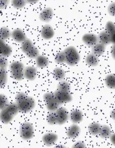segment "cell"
<instances>
[{
  "mask_svg": "<svg viewBox=\"0 0 115 148\" xmlns=\"http://www.w3.org/2000/svg\"><path fill=\"white\" fill-rule=\"evenodd\" d=\"M83 42L88 46H92L95 45L98 41L97 36L92 33H88L82 36Z\"/></svg>",
  "mask_w": 115,
  "mask_h": 148,
  "instance_id": "cell-14",
  "label": "cell"
},
{
  "mask_svg": "<svg viewBox=\"0 0 115 148\" xmlns=\"http://www.w3.org/2000/svg\"><path fill=\"white\" fill-rule=\"evenodd\" d=\"M105 31L110 35L112 38L113 43L115 42V25L113 22L109 21L107 22L105 27Z\"/></svg>",
  "mask_w": 115,
  "mask_h": 148,
  "instance_id": "cell-23",
  "label": "cell"
},
{
  "mask_svg": "<svg viewBox=\"0 0 115 148\" xmlns=\"http://www.w3.org/2000/svg\"><path fill=\"white\" fill-rule=\"evenodd\" d=\"M111 134V131L110 127L107 125H101L100 132L99 133L100 137L102 138H108L110 137Z\"/></svg>",
  "mask_w": 115,
  "mask_h": 148,
  "instance_id": "cell-26",
  "label": "cell"
},
{
  "mask_svg": "<svg viewBox=\"0 0 115 148\" xmlns=\"http://www.w3.org/2000/svg\"><path fill=\"white\" fill-rule=\"evenodd\" d=\"M69 118L73 123H79L82 122L83 119L82 112L79 110H73L69 114Z\"/></svg>",
  "mask_w": 115,
  "mask_h": 148,
  "instance_id": "cell-17",
  "label": "cell"
},
{
  "mask_svg": "<svg viewBox=\"0 0 115 148\" xmlns=\"http://www.w3.org/2000/svg\"><path fill=\"white\" fill-rule=\"evenodd\" d=\"M66 63L70 66H75L80 60V56L78 52L73 46H69L64 50Z\"/></svg>",
  "mask_w": 115,
  "mask_h": 148,
  "instance_id": "cell-3",
  "label": "cell"
},
{
  "mask_svg": "<svg viewBox=\"0 0 115 148\" xmlns=\"http://www.w3.org/2000/svg\"><path fill=\"white\" fill-rule=\"evenodd\" d=\"M20 135L23 140H29L33 138L34 135V128L29 122H25L20 126Z\"/></svg>",
  "mask_w": 115,
  "mask_h": 148,
  "instance_id": "cell-6",
  "label": "cell"
},
{
  "mask_svg": "<svg viewBox=\"0 0 115 148\" xmlns=\"http://www.w3.org/2000/svg\"><path fill=\"white\" fill-rule=\"evenodd\" d=\"M47 121L48 123L51 125L57 123V116H56L55 111L51 112L48 115L47 117Z\"/></svg>",
  "mask_w": 115,
  "mask_h": 148,
  "instance_id": "cell-33",
  "label": "cell"
},
{
  "mask_svg": "<svg viewBox=\"0 0 115 148\" xmlns=\"http://www.w3.org/2000/svg\"><path fill=\"white\" fill-rule=\"evenodd\" d=\"M71 85L69 83L66 81H63L60 83L57 86V90L60 91L69 92L71 90Z\"/></svg>",
  "mask_w": 115,
  "mask_h": 148,
  "instance_id": "cell-30",
  "label": "cell"
},
{
  "mask_svg": "<svg viewBox=\"0 0 115 148\" xmlns=\"http://www.w3.org/2000/svg\"><path fill=\"white\" fill-rule=\"evenodd\" d=\"M43 99L46 103L48 110L50 112H55L59 108L60 104L57 102L53 93H45L43 95Z\"/></svg>",
  "mask_w": 115,
  "mask_h": 148,
  "instance_id": "cell-7",
  "label": "cell"
},
{
  "mask_svg": "<svg viewBox=\"0 0 115 148\" xmlns=\"http://www.w3.org/2000/svg\"><path fill=\"white\" fill-rule=\"evenodd\" d=\"M19 112V111L16 104H8L0 112V121L5 124L10 123Z\"/></svg>",
  "mask_w": 115,
  "mask_h": 148,
  "instance_id": "cell-2",
  "label": "cell"
},
{
  "mask_svg": "<svg viewBox=\"0 0 115 148\" xmlns=\"http://www.w3.org/2000/svg\"><path fill=\"white\" fill-rule=\"evenodd\" d=\"M12 48L5 40L0 38V56L8 57L12 53Z\"/></svg>",
  "mask_w": 115,
  "mask_h": 148,
  "instance_id": "cell-15",
  "label": "cell"
},
{
  "mask_svg": "<svg viewBox=\"0 0 115 148\" xmlns=\"http://www.w3.org/2000/svg\"><path fill=\"white\" fill-rule=\"evenodd\" d=\"M55 112L57 119V124L63 125L68 121L69 119V114L65 108H59Z\"/></svg>",
  "mask_w": 115,
  "mask_h": 148,
  "instance_id": "cell-9",
  "label": "cell"
},
{
  "mask_svg": "<svg viewBox=\"0 0 115 148\" xmlns=\"http://www.w3.org/2000/svg\"><path fill=\"white\" fill-rule=\"evenodd\" d=\"M80 132L81 129L80 127L75 123H74L69 127L66 134L68 137L73 139L77 137L80 135Z\"/></svg>",
  "mask_w": 115,
  "mask_h": 148,
  "instance_id": "cell-18",
  "label": "cell"
},
{
  "mask_svg": "<svg viewBox=\"0 0 115 148\" xmlns=\"http://www.w3.org/2000/svg\"><path fill=\"white\" fill-rule=\"evenodd\" d=\"M11 36L14 41L19 43L23 42L27 39L26 35L20 29H16L13 30L11 33Z\"/></svg>",
  "mask_w": 115,
  "mask_h": 148,
  "instance_id": "cell-12",
  "label": "cell"
},
{
  "mask_svg": "<svg viewBox=\"0 0 115 148\" xmlns=\"http://www.w3.org/2000/svg\"><path fill=\"white\" fill-rule=\"evenodd\" d=\"M108 12L110 15L114 16L115 15V3H111L110 5H109L108 8Z\"/></svg>",
  "mask_w": 115,
  "mask_h": 148,
  "instance_id": "cell-36",
  "label": "cell"
},
{
  "mask_svg": "<svg viewBox=\"0 0 115 148\" xmlns=\"http://www.w3.org/2000/svg\"><path fill=\"white\" fill-rule=\"evenodd\" d=\"M101 125L97 123H90L89 127L90 133L92 135H99L100 132Z\"/></svg>",
  "mask_w": 115,
  "mask_h": 148,
  "instance_id": "cell-27",
  "label": "cell"
},
{
  "mask_svg": "<svg viewBox=\"0 0 115 148\" xmlns=\"http://www.w3.org/2000/svg\"><path fill=\"white\" fill-rule=\"evenodd\" d=\"M7 69H0V89L5 87L8 82Z\"/></svg>",
  "mask_w": 115,
  "mask_h": 148,
  "instance_id": "cell-25",
  "label": "cell"
},
{
  "mask_svg": "<svg viewBox=\"0 0 115 148\" xmlns=\"http://www.w3.org/2000/svg\"><path fill=\"white\" fill-rule=\"evenodd\" d=\"M15 102L19 112L24 113L31 111L36 106V101L34 99L24 92H19L17 94L15 97Z\"/></svg>",
  "mask_w": 115,
  "mask_h": 148,
  "instance_id": "cell-1",
  "label": "cell"
},
{
  "mask_svg": "<svg viewBox=\"0 0 115 148\" xmlns=\"http://www.w3.org/2000/svg\"><path fill=\"white\" fill-rule=\"evenodd\" d=\"M97 39L99 43L105 45V46L113 43L112 38L110 36V35H109L105 31L101 32V33H99V36L97 37Z\"/></svg>",
  "mask_w": 115,
  "mask_h": 148,
  "instance_id": "cell-19",
  "label": "cell"
},
{
  "mask_svg": "<svg viewBox=\"0 0 115 148\" xmlns=\"http://www.w3.org/2000/svg\"><path fill=\"white\" fill-rule=\"evenodd\" d=\"M55 61L58 64H62L66 63V56L64 51L60 52L56 55L55 58Z\"/></svg>",
  "mask_w": 115,
  "mask_h": 148,
  "instance_id": "cell-32",
  "label": "cell"
},
{
  "mask_svg": "<svg viewBox=\"0 0 115 148\" xmlns=\"http://www.w3.org/2000/svg\"><path fill=\"white\" fill-rule=\"evenodd\" d=\"M39 0H26L27 3H36Z\"/></svg>",
  "mask_w": 115,
  "mask_h": 148,
  "instance_id": "cell-39",
  "label": "cell"
},
{
  "mask_svg": "<svg viewBox=\"0 0 115 148\" xmlns=\"http://www.w3.org/2000/svg\"><path fill=\"white\" fill-rule=\"evenodd\" d=\"M58 139L57 135L54 133H48L43 135L42 141L47 146L50 147L56 143Z\"/></svg>",
  "mask_w": 115,
  "mask_h": 148,
  "instance_id": "cell-13",
  "label": "cell"
},
{
  "mask_svg": "<svg viewBox=\"0 0 115 148\" xmlns=\"http://www.w3.org/2000/svg\"><path fill=\"white\" fill-rule=\"evenodd\" d=\"M26 0H12V4L14 8L21 9L26 5Z\"/></svg>",
  "mask_w": 115,
  "mask_h": 148,
  "instance_id": "cell-31",
  "label": "cell"
},
{
  "mask_svg": "<svg viewBox=\"0 0 115 148\" xmlns=\"http://www.w3.org/2000/svg\"><path fill=\"white\" fill-rule=\"evenodd\" d=\"M11 36V32L8 28L2 27L0 29V38L3 40H8Z\"/></svg>",
  "mask_w": 115,
  "mask_h": 148,
  "instance_id": "cell-29",
  "label": "cell"
},
{
  "mask_svg": "<svg viewBox=\"0 0 115 148\" xmlns=\"http://www.w3.org/2000/svg\"><path fill=\"white\" fill-rule=\"evenodd\" d=\"M25 66L23 63L19 61H14L10 66V74L12 77L17 81H21L24 78V71Z\"/></svg>",
  "mask_w": 115,
  "mask_h": 148,
  "instance_id": "cell-5",
  "label": "cell"
},
{
  "mask_svg": "<svg viewBox=\"0 0 115 148\" xmlns=\"http://www.w3.org/2000/svg\"><path fill=\"white\" fill-rule=\"evenodd\" d=\"M86 63L89 66H96L99 64V57L93 53L90 54L86 58Z\"/></svg>",
  "mask_w": 115,
  "mask_h": 148,
  "instance_id": "cell-21",
  "label": "cell"
},
{
  "mask_svg": "<svg viewBox=\"0 0 115 148\" xmlns=\"http://www.w3.org/2000/svg\"><path fill=\"white\" fill-rule=\"evenodd\" d=\"M40 20L44 22H49L52 19L53 11L50 8H45L40 14Z\"/></svg>",
  "mask_w": 115,
  "mask_h": 148,
  "instance_id": "cell-16",
  "label": "cell"
},
{
  "mask_svg": "<svg viewBox=\"0 0 115 148\" xmlns=\"http://www.w3.org/2000/svg\"><path fill=\"white\" fill-rule=\"evenodd\" d=\"M115 75L114 74H109L105 78V83L107 87L111 89H115Z\"/></svg>",
  "mask_w": 115,
  "mask_h": 148,
  "instance_id": "cell-28",
  "label": "cell"
},
{
  "mask_svg": "<svg viewBox=\"0 0 115 148\" xmlns=\"http://www.w3.org/2000/svg\"><path fill=\"white\" fill-rule=\"evenodd\" d=\"M73 147L75 148H85L86 145L82 142L78 141L73 145Z\"/></svg>",
  "mask_w": 115,
  "mask_h": 148,
  "instance_id": "cell-38",
  "label": "cell"
},
{
  "mask_svg": "<svg viewBox=\"0 0 115 148\" xmlns=\"http://www.w3.org/2000/svg\"><path fill=\"white\" fill-rule=\"evenodd\" d=\"M21 49L23 53L31 59H36L40 55L39 50L29 39L27 38L21 43Z\"/></svg>",
  "mask_w": 115,
  "mask_h": 148,
  "instance_id": "cell-4",
  "label": "cell"
},
{
  "mask_svg": "<svg viewBox=\"0 0 115 148\" xmlns=\"http://www.w3.org/2000/svg\"><path fill=\"white\" fill-rule=\"evenodd\" d=\"M36 66L38 68H46L49 64V60L46 57L42 55H39L36 58Z\"/></svg>",
  "mask_w": 115,
  "mask_h": 148,
  "instance_id": "cell-22",
  "label": "cell"
},
{
  "mask_svg": "<svg viewBox=\"0 0 115 148\" xmlns=\"http://www.w3.org/2000/svg\"><path fill=\"white\" fill-rule=\"evenodd\" d=\"M37 69L34 66H28L24 69V78L29 81L34 80L36 78Z\"/></svg>",
  "mask_w": 115,
  "mask_h": 148,
  "instance_id": "cell-10",
  "label": "cell"
},
{
  "mask_svg": "<svg viewBox=\"0 0 115 148\" xmlns=\"http://www.w3.org/2000/svg\"><path fill=\"white\" fill-rule=\"evenodd\" d=\"M8 66V61L5 57L0 56V69H7Z\"/></svg>",
  "mask_w": 115,
  "mask_h": 148,
  "instance_id": "cell-35",
  "label": "cell"
},
{
  "mask_svg": "<svg viewBox=\"0 0 115 148\" xmlns=\"http://www.w3.org/2000/svg\"><path fill=\"white\" fill-rule=\"evenodd\" d=\"M10 0H0V10L5 8L8 6Z\"/></svg>",
  "mask_w": 115,
  "mask_h": 148,
  "instance_id": "cell-37",
  "label": "cell"
},
{
  "mask_svg": "<svg viewBox=\"0 0 115 148\" xmlns=\"http://www.w3.org/2000/svg\"><path fill=\"white\" fill-rule=\"evenodd\" d=\"M106 49V46L101 43H97L94 46H92V53L97 55L100 56L103 54Z\"/></svg>",
  "mask_w": 115,
  "mask_h": 148,
  "instance_id": "cell-20",
  "label": "cell"
},
{
  "mask_svg": "<svg viewBox=\"0 0 115 148\" xmlns=\"http://www.w3.org/2000/svg\"><path fill=\"white\" fill-rule=\"evenodd\" d=\"M53 77L57 81L62 80L66 76V73L64 69L60 68H56L53 71Z\"/></svg>",
  "mask_w": 115,
  "mask_h": 148,
  "instance_id": "cell-24",
  "label": "cell"
},
{
  "mask_svg": "<svg viewBox=\"0 0 115 148\" xmlns=\"http://www.w3.org/2000/svg\"><path fill=\"white\" fill-rule=\"evenodd\" d=\"M53 94L57 102L60 104L68 103L73 101V97L69 92H63L57 90Z\"/></svg>",
  "mask_w": 115,
  "mask_h": 148,
  "instance_id": "cell-8",
  "label": "cell"
},
{
  "mask_svg": "<svg viewBox=\"0 0 115 148\" xmlns=\"http://www.w3.org/2000/svg\"><path fill=\"white\" fill-rule=\"evenodd\" d=\"M40 33L42 38L46 40H50L55 35L54 30L49 25H45L43 27Z\"/></svg>",
  "mask_w": 115,
  "mask_h": 148,
  "instance_id": "cell-11",
  "label": "cell"
},
{
  "mask_svg": "<svg viewBox=\"0 0 115 148\" xmlns=\"http://www.w3.org/2000/svg\"><path fill=\"white\" fill-rule=\"evenodd\" d=\"M8 104V97L5 95L0 94V110L5 108Z\"/></svg>",
  "mask_w": 115,
  "mask_h": 148,
  "instance_id": "cell-34",
  "label": "cell"
}]
</instances>
